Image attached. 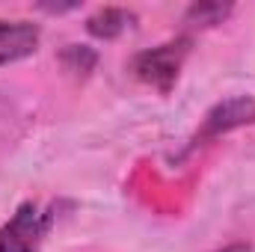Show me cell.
Wrapping results in <instances>:
<instances>
[{"mask_svg": "<svg viewBox=\"0 0 255 252\" xmlns=\"http://www.w3.org/2000/svg\"><path fill=\"white\" fill-rule=\"evenodd\" d=\"M60 65L71 77L86 80L95 71V65H98V51H92L89 45H65L60 51Z\"/></svg>", "mask_w": 255, "mask_h": 252, "instance_id": "obj_7", "label": "cell"}, {"mask_svg": "<svg viewBox=\"0 0 255 252\" xmlns=\"http://www.w3.org/2000/svg\"><path fill=\"white\" fill-rule=\"evenodd\" d=\"M51 214H39L33 202H24L12 220L0 229V252H39L42 238L51 229Z\"/></svg>", "mask_w": 255, "mask_h": 252, "instance_id": "obj_2", "label": "cell"}, {"mask_svg": "<svg viewBox=\"0 0 255 252\" xmlns=\"http://www.w3.org/2000/svg\"><path fill=\"white\" fill-rule=\"evenodd\" d=\"M136 24V15L130 9H122V6H101L98 12H92L86 18V33L95 36V39H119L125 30H130Z\"/></svg>", "mask_w": 255, "mask_h": 252, "instance_id": "obj_5", "label": "cell"}, {"mask_svg": "<svg viewBox=\"0 0 255 252\" xmlns=\"http://www.w3.org/2000/svg\"><path fill=\"white\" fill-rule=\"evenodd\" d=\"M42 12H51V15H60V12H71L77 9V3H39Z\"/></svg>", "mask_w": 255, "mask_h": 252, "instance_id": "obj_8", "label": "cell"}, {"mask_svg": "<svg viewBox=\"0 0 255 252\" xmlns=\"http://www.w3.org/2000/svg\"><path fill=\"white\" fill-rule=\"evenodd\" d=\"M217 252H253V247L250 244H229V247H223V250Z\"/></svg>", "mask_w": 255, "mask_h": 252, "instance_id": "obj_9", "label": "cell"}, {"mask_svg": "<svg viewBox=\"0 0 255 252\" xmlns=\"http://www.w3.org/2000/svg\"><path fill=\"white\" fill-rule=\"evenodd\" d=\"M190 39L187 36H178L172 42H163L157 48H148V51H139L133 60H130V71L136 80L154 86L157 92H169L181 74V65L190 54Z\"/></svg>", "mask_w": 255, "mask_h": 252, "instance_id": "obj_1", "label": "cell"}, {"mask_svg": "<svg viewBox=\"0 0 255 252\" xmlns=\"http://www.w3.org/2000/svg\"><path fill=\"white\" fill-rule=\"evenodd\" d=\"M42 30L33 21H0V65L27 60L39 51Z\"/></svg>", "mask_w": 255, "mask_h": 252, "instance_id": "obj_4", "label": "cell"}, {"mask_svg": "<svg viewBox=\"0 0 255 252\" xmlns=\"http://www.w3.org/2000/svg\"><path fill=\"white\" fill-rule=\"evenodd\" d=\"M255 125V98L250 95H235V98H226L220 101L217 107L208 110L202 130L196 133V142H208V139H217L229 130H238V127Z\"/></svg>", "mask_w": 255, "mask_h": 252, "instance_id": "obj_3", "label": "cell"}, {"mask_svg": "<svg viewBox=\"0 0 255 252\" xmlns=\"http://www.w3.org/2000/svg\"><path fill=\"white\" fill-rule=\"evenodd\" d=\"M232 3H214V0H202V3H193L190 9L184 12V24L196 27V30H208V27H217L223 24L229 15H232Z\"/></svg>", "mask_w": 255, "mask_h": 252, "instance_id": "obj_6", "label": "cell"}]
</instances>
